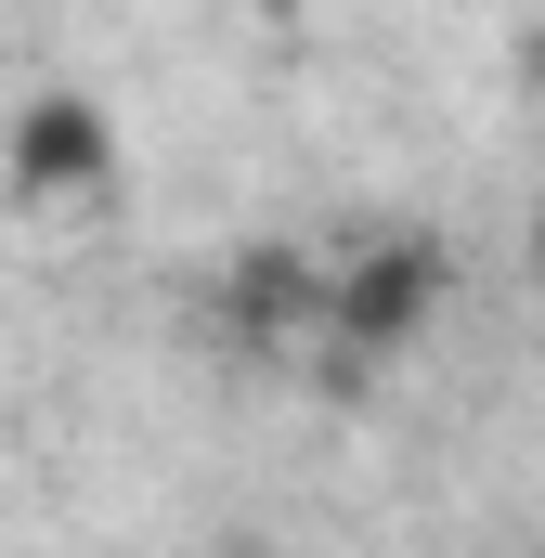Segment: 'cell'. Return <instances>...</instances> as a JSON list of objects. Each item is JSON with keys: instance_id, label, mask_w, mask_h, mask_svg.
I'll use <instances>...</instances> for the list:
<instances>
[{"instance_id": "277c9868", "label": "cell", "mask_w": 545, "mask_h": 558, "mask_svg": "<svg viewBox=\"0 0 545 558\" xmlns=\"http://www.w3.org/2000/svg\"><path fill=\"white\" fill-rule=\"evenodd\" d=\"M520 274L545 286V195H533V221H520Z\"/></svg>"}, {"instance_id": "6da1fadb", "label": "cell", "mask_w": 545, "mask_h": 558, "mask_svg": "<svg viewBox=\"0 0 545 558\" xmlns=\"http://www.w3.org/2000/svg\"><path fill=\"white\" fill-rule=\"evenodd\" d=\"M441 299H455V260L428 234H364V247L325 260V351L390 364V351H415L441 325Z\"/></svg>"}, {"instance_id": "7a4b0ae2", "label": "cell", "mask_w": 545, "mask_h": 558, "mask_svg": "<svg viewBox=\"0 0 545 558\" xmlns=\"http://www.w3.org/2000/svg\"><path fill=\"white\" fill-rule=\"evenodd\" d=\"M0 169H13V195L26 208H65V195H105V169H118V118L92 105V92H26L13 105V131H0Z\"/></svg>"}, {"instance_id": "3957f363", "label": "cell", "mask_w": 545, "mask_h": 558, "mask_svg": "<svg viewBox=\"0 0 545 558\" xmlns=\"http://www.w3.org/2000/svg\"><path fill=\"white\" fill-rule=\"evenodd\" d=\"M221 325H234V351H299V338H325V260H312V247H234Z\"/></svg>"}, {"instance_id": "5b68a950", "label": "cell", "mask_w": 545, "mask_h": 558, "mask_svg": "<svg viewBox=\"0 0 545 558\" xmlns=\"http://www.w3.org/2000/svg\"><path fill=\"white\" fill-rule=\"evenodd\" d=\"M247 13H299V0H247Z\"/></svg>"}]
</instances>
